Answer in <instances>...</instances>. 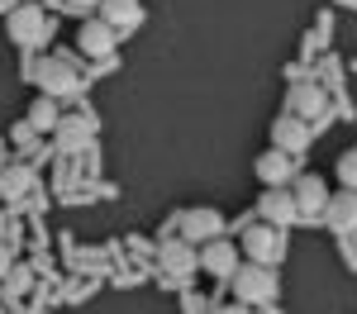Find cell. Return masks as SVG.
Segmentation results:
<instances>
[{"mask_svg": "<svg viewBox=\"0 0 357 314\" xmlns=\"http://www.w3.org/2000/svg\"><path fill=\"white\" fill-rule=\"evenodd\" d=\"M5 33H10V43H20V48H38V43H48V15H43V5H15L10 15H5Z\"/></svg>", "mask_w": 357, "mask_h": 314, "instance_id": "obj_1", "label": "cell"}, {"mask_svg": "<svg viewBox=\"0 0 357 314\" xmlns=\"http://www.w3.org/2000/svg\"><path fill=\"white\" fill-rule=\"evenodd\" d=\"M229 281H234V295H238L243 305H262V300H272V295H276V272H267L262 262L238 267Z\"/></svg>", "mask_w": 357, "mask_h": 314, "instance_id": "obj_2", "label": "cell"}, {"mask_svg": "<svg viewBox=\"0 0 357 314\" xmlns=\"http://www.w3.org/2000/svg\"><path fill=\"white\" fill-rule=\"evenodd\" d=\"M243 253L252 257V262H262V267H272V262H281V257H286V233L262 219V224L243 228Z\"/></svg>", "mask_w": 357, "mask_h": 314, "instance_id": "obj_3", "label": "cell"}, {"mask_svg": "<svg viewBox=\"0 0 357 314\" xmlns=\"http://www.w3.org/2000/svg\"><path fill=\"white\" fill-rule=\"evenodd\" d=\"M33 81L43 86V95H53V100H57V95H77V91H82L77 72H72L62 57H43V62L33 67Z\"/></svg>", "mask_w": 357, "mask_h": 314, "instance_id": "obj_4", "label": "cell"}, {"mask_svg": "<svg viewBox=\"0 0 357 314\" xmlns=\"http://www.w3.org/2000/svg\"><path fill=\"white\" fill-rule=\"evenodd\" d=\"M53 139H57L62 152H82V148H91V139H96V119H91V114H62Z\"/></svg>", "mask_w": 357, "mask_h": 314, "instance_id": "obj_5", "label": "cell"}, {"mask_svg": "<svg viewBox=\"0 0 357 314\" xmlns=\"http://www.w3.org/2000/svg\"><path fill=\"white\" fill-rule=\"evenodd\" d=\"M200 267L210 276H234L238 272V248L229 238H210V243H200Z\"/></svg>", "mask_w": 357, "mask_h": 314, "instance_id": "obj_6", "label": "cell"}, {"mask_svg": "<svg viewBox=\"0 0 357 314\" xmlns=\"http://www.w3.org/2000/svg\"><path fill=\"white\" fill-rule=\"evenodd\" d=\"M257 210H262V219L276 224V228H286L291 219H301V205H296V196H291L286 186H272L267 196L257 200Z\"/></svg>", "mask_w": 357, "mask_h": 314, "instance_id": "obj_7", "label": "cell"}, {"mask_svg": "<svg viewBox=\"0 0 357 314\" xmlns=\"http://www.w3.org/2000/svg\"><path fill=\"white\" fill-rule=\"evenodd\" d=\"M296 205H301V219H319L324 214V205H329V191H324V181L319 176H296Z\"/></svg>", "mask_w": 357, "mask_h": 314, "instance_id": "obj_8", "label": "cell"}, {"mask_svg": "<svg viewBox=\"0 0 357 314\" xmlns=\"http://www.w3.org/2000/svg\"><path fill=\"white\" fill-rule=\"evenodd\" d=\"M220 228H224V219L215 210H186V214H181V238H186V243H210Z\"/></svg>", "mask_w": 357, "mask_h": 314, "instance_id": "obj_9", "label": "cell"}, {"mask_svg": "<svg viewBox=\"0 0 357 314\" xmlns=\"http://www.w3.org/2000/svg\"><path fill=\"white\" fill-rule=\"evenodd\" d=\"M162 272H172V276H191L195 267H200V253H195L186 238H172V243H162Z\"/></svg>", "mask_w": 357, "mask_h": 314, "instance_id": "obj_10", "label": "cell"}, {"mask_svg": "<svg viewBox=\"0 0 357 314\" xmlns=\"http://www.w3.org/2000/svg\"><path fill=\"white\" fill-rule=\"evenodd\" d=\"M324 224H329L333 233H348V228H357V191L329 196V205H324Z\"/></svg>", "mask_w": 357, "mask_h": 314, "instance_id": "obj_11", "label": "cell"}, {"mask_svg": "<svg viewBox=\"0 0 357 314\" xmlns=\"http://www.w3.org/2000/svg\"><path fill=\"white\" fill-rule=\"evenodd\" d=\"M257 176H262L267 186H286V181L296 176V157H291V152H281V148H272V152H262V157H257Z\"/></svg>", "mask_w": 357, "mask_h": 314, "instance_id": "obj_12", "label": "cell"}, {"mask_svg": "<svg viewBox=\"0 0 357 314\" xmlns=\"http://www.w3.org/2000/svg\"><path fill=\"white\" fill-rule=\"evenodd\" d=\"M77 43H82V53H91V57H110V48H114V29L105 24V19H86L82 33H77Z\"/></svg>", "mask_w": 357, "mask_h": 314, "instance_id": "obj_13", "label": "cell"}, {"mask_svg": "<svg viewBox=\"0 0 357 314\" xmlns=\"http://www.w3.org/2000/svg\"><path fill=\"white\" fill-rule=\"evenodd\" d=\"M272 139H276L281 152H301L305 143H310V129H305L301 119H291V114H286V119H276V124H272Z\"/></svg>", "mask_w": 357, "mask_h": 314, "instance_id": "obj_14", "label": "cell"}, {"mask_svg": "<svg viewBox=\"0 0 357 314\" xmlns=\"http://www.w3.org/2000/svg\"><path fill=\"white\" fill-rule=\"evenodd\" d=\"M291 105H296V110L301 114H310V119H319V124H324V95H319V86L314 81H301L296 86V91H291Z\"/></svg>", "mask_w": 357, "mask_h": 314, "instance_id": "obj_15", "label": "cell"}, {"mask_svg": "<svg viewBox=\"0 0 357 314\" xmlns=\"http://www.w3.org/2000/svg\"><path fill=\"white\" fill-rule=\"evenodd\" d=\"M100 15L110 29H124V24H138V0H100Z\"/></svg>", "mask_w": 357, "mask_h": 314, "instance_id": "obj_16", "label": "cell"}, {"mask_svg": "<svg viewBox=\"0 0 357 314\" xmlns=\"http://www.w3.org/2000/svg\"><path fill=\"white\" fill-rule=\"evenodd\" d=\"M57 105H53V95H38L33 105H29V129H57Z\"/></svg>", "mask_w": 357, "mask_h": 314, "instance_id": "obj_17", "label": "cell"}, {"mask_svg": "<svg viewBox=\"0 0 357 314\" xmlns=\"http://www.w3.org/2000/svg\"><path fill=\"white\" fill-rule=\"evenodd\" d=\"M338 176H343V191H357V152H343Z\"/></svg>", "mask_w": 357, "mask_h": 314, "instance_id": "obj_18", "label": "cell"}, {"mask_svg": "<svg viewBox=\"0 0 357 314\" xmlns=\"http://www.w3.org/2000/svg\"><path fill=\"white\" fill-rule=\"evenodd\" d=\"M24 186H29V171H5V176H0V191H10V196L24 191Z\"/></svg>", "mask_w": 357, "mask_h": 314, "instance_id": "obj_19", "label": "cell"}, {"mask_svg": "<svg viewBox=\"0 0 357 314\" xmlns=\"http://www.w3.org/2000/svg\"><path fill=\"white\" fill-rule=\"evenodd\" d=\"M57 5H62V10H72V15H91L100 0H57Z\"/></svg>", "mask_w": 357, "mask_h": 314, "instance_id": "obj_20", "label": "cell"}, {"mask_svg": "<svg viewBox=\"0 0 357 314\" xmlns=\"http://www.w3.org/2000/svg\"><path fill=\"white\" fill-rule=\"evenodd\" d=\"M10 272H15V257H10V248L0 243V276H10Z\"/></svg>", "mask_w": 357, "mask_h": 314, "instance_id": "obj_21", "label": "cell"}, {"mask_svg": "<svg viewBox=\"0 0 357 314\" xmlns=\"http://www.w3.org/2000/svg\"><path fill=\"white\" fill-rule=\"evenodd\" d=\"M210 314H248L243 300H234V305H210Z\"/></svg>", "mask_w": 357, "mask_h": 314, "instance_id": "obj_22", "label": "cell"}, {"mask_svg": "<svg viewBox=\"0 0 357 314\" xmlns=\"http://www.w3.org/2000/svg\"><path fill=\"white\" fill-rule=\"evenodd\" d=\"M15 5H24V0H0V15H10Z\"/></svg>", "mask_w": 357, "mask_h": 314, "instance_id": "obj_23", "label": "cell"}]
</instances>
